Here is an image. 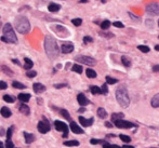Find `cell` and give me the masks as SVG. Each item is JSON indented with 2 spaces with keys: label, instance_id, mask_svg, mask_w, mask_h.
Instances as JSON below:
<instances>
[{
  "label": "cell",
  "instance_id": "32",
  "mask_svg": "<svg viewBox=\"0 0 159 148\" xmlns=\"http://www.w3.org/2000/svg\"><path fill=\"white\" fill-rule=\"evenodd\" d=\"M106 82H107V84H115V83H117L118 81H117V79H115V78H111V77L107 76L106 77Z\"/></svg>",
  "mask_w": 159,
  "mask_h": 148
},
{
  "label": "cell",
  "instance_id": "51",
  "mask_svg": "<svg viewBox=\"0 0 159 148\" xmlns=\"http://www.w3.org/2000/svg\"><path fill=\"white\" fill-rule=\"evenodd\" d=\"M0 134H1V136H3V135H5V129H3V128H1V129H0Z\"/></svg>",
  "mask_w": 159,
  "mask_h": 148
},
{
  "label": "cell",
  "instance_id": "6",
  "mask_svg": "<svg viewBox=\"0 0 159 148\" xmlns=\"http://www.w3.org/2000/svg\"><path fill=\"white\" fill-rule=\"evenodd\" d=\"M54 126H55V129L58 131V132H63L64 134L63 136L64 137H67V134H68V126L64 123V122L60 121V120H56L54 122Z\"/></svg>",
  "mask_w": 159,
  "mask_h": 148
},
{
  "label": "cell",
  "instance_id": "8",
  "mask_svg": "<svg viewBox=\"0 0 159 148\" xmlns=\"http://www.w3.org/2000/svg\"><path fill=\"white\" fill-rule=\"evenodd\" d=\"M146 12L149 15H159V5H157V3H149V5H147Z\"/></svg>",
  "mask_w": 159,
  "mask_h": 148
},
{
  "label": "cell",
  "instance_id": "28",
  "mask_svg": "<svg viewBox=\"0 0 159 148\" xmlns=\"http://www.w3.org/2000/svg\"><path fill=\"white\" fill-rule=\"evenodd\" d=\"M61 115H62L66 120H68V121H71V115H69V112H67L66 109H61Z\"/></svg>",
  "mask_w": 159,
  "mask_h": 148
},
{
  "label": "cell",
  "instance_id": "57",
  "mask_svg": "<svg viewBox=\"0 0 159 148\" xmlns=\"http://www.w3.org/2000/svg\"><path fill=\"white\" fill-rule=\"evenodd\" d=\"M158 25H159V21H158Z\"/></svg>",
  "mask_w": 159,
  "mask_h": 148
},
{
  "label": "cell",
  "instance_id": "37",
  "mask_svg": "<svg viewBox=\"0 0 159 148\" xmlns=\"http://www.w3.org/2000/svg\"><path fill=\"white\" fill-rule=\"evenodd\" d=\"M26 76L28 77V78H35V77L37 76V72H36V70H27Z\"/></svg>",
  "mask_w": 159,
  "mask_h": 148
},
{
  "label": "cell",
  "instance_id": "31",
  "mask_svg": "<svg viewBox=\"0 0 159 148\" xmlns=\"http://www.w3.org/2000/svg\"><path fill=\"white\" fill-rule=\"evenodd\" d=\"M3 101L7 102V103H13L15 99H14V97H12L11 95L5 94V95H3Z\"/></svg>",
  "mask_w": 159,
  "mask_h": 148
},
{
  "label": "cell",
  "instance_id": "43",
  "mask_svg": "<svg viewBox=\"0 0 159 148\" xmlns=\"http://www.w3.org/2000/svg\"><path fill=\"white\" fill-rule=\"evenodd\" d=\"M92 41H93V39L91 38V37L86 36V37L84 38V42L86 43V45H87V43H89V42H92Z\"/></svg>",
  "mask_w": 159,
  "mask_h": 148
},
{
  "label": "cell",
  "instance_id": "10",
  "mask_svg": "<svg viewBox=\"0 0 159 148\" xmlns=\"http://www.w3.org/2000/svg\"><path fill=\"white\" fill-rule=\"evenodd\" d=\"M62 52L64 54H68V53H71L73 51H74V45L71 42H65V43H63L62 45Z\"/></svg>",
  "mask_w": 159,
  "mask_h": 148
},
{
  "label": "cell",
  "instance_id": "25",
  "mask_svg": "<svg viewBox=\"0 0 159 148\" xmlns=\"http://www.w3.org/2000/svg\"><path fill=\"white\" fill-rule=\"evenodd\" d=\"M121 63L124 64L126 67H130L131 66V59L124 55V56H121Z\"/></svg>",
  "mask_w": 159,
  "mask_h": 148
},
{
  "label": "cell",
  "instance_id": "7",
  "mask_svg": "<svg viewBox=\"0 0 159 148\" xmlns=\"http://www.w3.org/2000/svg\"><path fill=\"white\" fill-rule=\"evenodd\" d=\"M37 128H38V131L41 134H46V133H48L49 131H50V124H49V122L47 121L46 118H43L42 121H39Z\"/></svg>",
  "mask_w": 159,
  "mask_h": 148
},
{
  "label": "cell",
  "instance_id": "24",
  "mask_svg": "<svg viewBox=\"0 0 159 148\" xmlns=\"http://www.w3.org/2000/svg\"><path fill=\"white\" fill-rule=\"evenodd\" d=\"M48 9L50 12H58V10L61 9V7L58 5H56V3H51V5H49Z\"/></svg>",
  "mask_w": 159,
  "mask_h": 148
},
{
  "label": "cell",
  "instance_id": "47",
  "mask_svg": "<svg viewBox=\"0 0 159 148\" xmlns=\"http://www.w3.org/2000/svg\"><path fill=\"white\" fill-rule=\"evenodd\" d=\"M54 87L56 88V89H61V88H65L67 87L66 83H60V84H54Z\"/></svg>",
  "mask_w": 159,
  "mask_h": 148
},
{
  "label": "cell",
  "instance_id": "9",
  "mask_svg": "<svg viewBox=\"0 0 159 148\" xmlns=\"http://www.w3.org/2000/svg\"><path fill=\"white\" fill-rule=\"evenodd\" d=\"M115 126H117V128H119V129H130V128L135 126V124H133L132 122H130V121H126V120L120 119V120H117V121L115 122Z\"/></svg>",
  "mask_w": 159,
  "mask_h": 148
},
{
  "label": "cell",
  "instance_id": "54",
  "mask_svg": "<svg viewBox=\"0 0 159 148\" xmlns=\"http://www.w3.org/2000/svg\"><path fill=\"white\" fill-rule=\"evenodd\" d=\"M0 148H5V145H3L2 142H0Z\"/></svg>",
  "mask_w": 159,
  "mask_h": 148
},
{
  "label": "cell",
  "instance_id": "45",
  "mask_svg": "<svg viewBox=\"0 0 159 148\" xmlns=\"http://www.w3.org/2000/svg\"><path fill=\"white\" fill-rule=\"evenodd\" d=\"M102 91H103V93L104 94H106V93H108V89H107V83H105V84L102 85Z\"/></svg>",
  "mask_w": 159,
  "mask_h": 148
},
{
  "label": "cell",
  "instance_id": "26",
  "mask_svg": "<svg viewBox=\"0 0 159 148\" xmlns=\"http://www.w3.org/2000/svg\"><path fill=\"white\" fill-rule=\"evenodd\" d=\"M64 145L69 146V147H74V146H79V142L78 141H65Z\"/></svg>",
  "mask_w": 159,
  "mask_h": 148
},
{
  "label": "cell",
  "instance_id": "48",
  "mask_svg": "<svg viewBox=\"0 0 159 148\" xmlns=\"http://www.w3.org/2000/svg\"><path fill=\"white\" fill-rule=\"evenodd\" d=\"M129 15L132 18V20H134V21H137V22H140V18H137V16H135L134 14H132V13H130L129 12Z\"/></svg>",
  "mask_w": 159,
  "mask_h": 148
},
{
  "label": "cell",
  "instance_id": "22",
  "mask_svg": "<svg viewBox=\"0 0 159 148\" xmlns=\"http://www.w3.org/2000/svg\"><path fill=\"white\" fill-rule=\"evenodd\" d=\"M24 61H25V69H27V70H31V68L34 66V63H33V61H31V58H27L25 57L24 58Z\"/></svg>",
  "mask_w": 159,
  "mask_h": 148
},
{
  "label": "cell",
  "instance_id": "39",
  "mask_svg": "<svg viewBox=\"0 0 159 148\" xmlns=\"http://www.w3.org/2000/svg\"><path fill=\"white\" fill-rule=\"evenodd\" d=\"M5 148H14V144L12 143V141L10 139H7L5 142Z\"/></svg>",
  "mask_w": 159,
  "mask_h": 148
},
{
  "label": "cell",
  "instance_id": "17",
  "mask_svg": "<svg viewBox=\"0 0 159 148\" xmlns=\"http://www.w3.org/2000/svg\"><path fill=\"white\" fill-rule=\"evenodd\" d=\"M20 112H22L23 115H26V116H28L29 115V112H31V109H29V107L27 106L26 104H21V106H20Z\"/></svg>",
  "mask_w": 159,
  "mask_h": 148
},
{
  "label": "cell",
  "instance_id": "56",
  "mask_svg": "<svg viewBox=\"0 0 159 148\" xmlns=\"http://www.w3.org/2000/svg\"><path fill=\"white\" fill-rule=\"evenodd\" d=\"M84 112V108H80L79 110H78V112Z\"/></svg>",
  "mask_w": 159,
  "mask_h": 148
},
{
  "label": "cell",
  "instance_id": "34",
  "mask_svg": "<svg viewBox=\"0 0 159 148\" xmlns=\"http://www.w3.org/2000/svg\"><path fill=\"white\" fill-rule=\"evenodd\" d=\"M119 137H120V139H121L122 142H124V143H130V142H131V139H130V136H128V135L120 134Z\"/></svg>",
  "mask_w": 159,
  "mask_h": 148
},
{
  "label": "cell",
  "instance_id": "13",
  "mask_svg": "<svg viewBox=\"0 0 159 148\" xmlns=\"http://www.w3.org/2000/svg\"><path fill=\"white\" fill-rule=\"evenodd\" d=\"M79 121L81 123V126H90L93 124V121H94V119L93 118H90V119H86L84 117H79Z\"/></svg>",
  "mask_w": 159,
  "mask_h": 148
},
{
  "label": "cell",
  "instance_id": "33",
  "mask_svg": "<svg viewBox=\"0 0 159 148\" xmlns=\"http://www.w3.org/2000/svg\"><path fill=\"white\" fill-rule=\"evenodd\" d=\"M137 49L140 50V51H142L143 53H148V52L150 51V49L147 47V45H139Z\"/></svg>",
  "mask_w": 159,
  "mask_h": 148
},
{
  "label": "cell",
  "instance_id": "11",
  "mask_svg": "<svg viewBox=\"0 0 159 148\" xmlns=\"http://www.w3.org/2000/svg\"><path fill=\"white\" fill-rule=\"evenodd\" d=\"M71 130L75 133V134H82L84 133V130L78 126V124L76 123L75 121H71Z\"/></svg>",
  "mask_w": 159,
  "mask_h": 148
},
{
  "label": "cell",
  "instance_id": "15",
  "mask_svg": "<svg viewBox=\"0 0 159 148\" xmlns=\"http://www.w3.org/2000/svg\"><path fill=\"white\" fill-rule=\"evenodd\" d=\"M0 112H1V116L5 117V118H9V117H11V115H12L11 110H10L8 107H5V106H3V107L1 108Z\"/></svg>",
  "mask_w": 159,
  "mask_h": 148
},
{
  "label": "cell",
  "instance_id": "3",
  "mask_svg": "<svg viewBox=\"0 0 159 148\" xmlns=\"http://www.w3.org/2000/svg\"><path fill=\"white\" fill-rule=\"evenodd\" d=\"M3 36L1 37V40L7 42V43H18V37L15 35L13 30V27L10 25L9 23H7L3 28H2Z\"/></svg>",
  "mask_w": 159,
  "mask_h": 148
},
{
  "label": "cell",
  "instance_id": "44",
  "mask_svg": "<svg viewBox=\"0 0 159 148\" xmlns=\"http://www.w3.org/2000/svg\"><path fill=\"white\" fill-rule=\"evenodd\" d=\"M90 143L91 144H93V145H96V144H99V143H105V142H103V141H99V139H92L91 141H90Z\"/></svg>",
  "mask_w": 159,
  "mask_h": 148
},
{
  "label": "cell",
  "instance_id": "53",
  "mask_svg": "<svg viewBox=\"0 0 159 148\" xmlns=\"http://www.w3.org/2000/svg\"><path fill=\"white\" fill-rule=\"evenodd\" d=\"M105 126H108V128H111V126H113V124H111V123H109V122H106Z\"/></svg>",
  "mask_w": 159,
  "mask_h": 148
},
{
  "label": "cell",
  "instance_id": "21",
  "mask_svg": "<svg viewBox=\"0 0 159 148\" xmlns=\"http://www.w3.org/2000/svg\"><path fill=\"white\" fill-rule=\"evenodd\" d=\"M90 91H91V93L92 94H102L103 93V91H102L101 88H99V87H96V85H91L90 87Z\"/></svg>",
  "mask_w": 159,
  "mask_h": 148
},
{
  "label": "cell",
  "instance_id": "52",
  "mask_svg": "<svg viewBox=\"0 0 159 148\" xmlns=\"http://www.w3.org/2000/svg\"><path fill=\"white\" fill-rule=\"evenodd\" d=\"M122 148H135L134 146H129V145H124Z\"/></svg>",
  "mask_w": 159,
  "mask_h": 148
},
{
  "label": "cell",
  "instance_id": "4",
  "mask_svg": "<svg viewBox=\"0 0 159 148\" xmlns=\"http://www.w3.org/2000/svg\"><path fill=\"white\" fill-rule=\"evenodd\" d=\"M14 23H15V28L20 34H27L31 29L29 21L25 16H18Z\"/></svg>",
  "mask_w": 159,
  "mask_h": 148
},
{
  "label": "cell",
  "instance_id": "38",
  "mask_svg": "<svg viewBox=\"0 0 159 148\" xmlns=\"http://www.w3.org/2000/svg\"><path fill=\"white\" fill-rule=\"evenodd\" d=\"M71 23H73L75 26H80V25L82 24V20H81V18H74V20L71 21Z\"/></svg>",
  "mask_w": 159,
  "mask_h": 148
},
{
  "label": "cell",
  "instance_id": "30",
  "mask_svg": "<svg viewBox=\"0 0 159 148\" xmlns=\"http://www.w3.org/2000/svg\"><path fill=\"white\" fill-rule=\"evenodd\" d=\"M12 85H13V88H15V89H20V90H23V89H25V88H26V87L23 84V83L18 82V81H13Z\"/></svg>",
  "mask_w": 159,
  "mask_h": 148
},
{
  "label": "cell",
  "instance_id": "40",
  "mask_svg": "<svg viewBox=\"0 0 159 148\" xmlns=\"http://www.w3.org/2000/svg\"><path fill=\"white\" fill-rule=\"evenodd\" d=\"M103 148H121V147H119L118 145H109V144L107 143H104L103 144Z\"/></svg>",
  "mask_w": 159,
  "mask_h": 148
},
{
  "label": "cell",
  "instance_id": "35",
  "mask_svg": "<svg viewBox=\"0 0 159 148\" xmlns=\"http://www.w3.org/2000/svg\"><path fill=\"white\" fill-rule=\"evenodd\" d=\"M109 26H111V22H109V21H104V22L101 24L102 29H108Z\"/></svg>",
  "mask_w": 159,
  "mask_h": 148
},
{
  "label": "cell",
  "instance_id": "18",
  "mask_svg": "<svg viewBox=\"0 0 159 148\" xmlns=\"http://www.w3.org/2000/svg\"><path fill=\"white\" fill-rule=\"evenodd\" d=\"M150 104H152V106H153L154 108H158L159 107V93H157V94L155 95L154 97L152 99Z\"/></svg>",
  "mask_w": 159,
  "mask_h": 148
},
{
  "label": "cell",
  "instance_id": "19",
  "mask_svg": "<svg viewBox=\"0 0 159 148\" xmlns=\"http://www.w3.org/2000/svg\"><path fill=\"white\" fill-rule=\"evenodd\" d=\"M124 117V115L122 114V112H115V114H113V115H111V121L116 122L117 120L122 119Z\"/></svg>",
  "mask_w": 159,
  "mask_h": 148
},
{
  "label": "cell",
  "instance_id": "36",
  "mask_svg": "<svg viewBox=\"0 0 159 148\" xmlns=\"http://www.w3.org/2000/svg\"><path fill=\"white\" fill-rule=\"evenodd\" d=\"M1 68H2V72H5V74H7V75H10V76H12V75H13V72H11V70H10V68H8L5 65H2Z\"/></svg>",
  "mask_w": 159,
  "mask_h": 148
},
{
  "label": "cell",
  "instance_id": "2",
  "mask_svg": "<svg viewBox=\"0 0 159 148\" xmlns=\"http://www.w3.org/2000/svg\"><path fill=\"white\" fill-rule=\"evenodd\" d=\"M116 99L121 107L127 108L130 105V97L126 87H119L116 90Z\"/></svg>",
  "mask_w": 159,
  "mask_h": 148
},
{
  "label": "cell",
  "instance_id": "49",
  "mask_svg": "<svg viewBox=\"0 0 159 148\" xmlns=\"http://www.w3.org/2000/svg\"><path fill=\"white\" fill-rule=\"evenodd\" d=\"M153 72H159V65H155L153 67Z\"/></svg>",
  "mask_w": 159,
  "mask_h": 148
},
{
  "label": "cell",
  "instance_id": "29",
  "mask_svg": "<svg viewBox=\"0 0 159 148\" xmlns=\"http://www.w3.org/2000/svg\"><path fill=\"white\" fill-rule=\"evenodd\" d=\"M82 66L81 65H78V64H75V65H73V72H77V74H81L82 72Z\"/></svg>",
  "mask_w": 159,
  "mask_h": 148
},
{
  "label": "cell",
  "instance_id": "12",
  "mask_svg": "<svg viewBox=\"0 0 159 148\" xmlns=\"http://www.w3.org/2000/svg\"><path fill=\"white\" fill-rule=\"evenodd\" d=\"M77 101H78V104H79L80 106H87L89 104L88 99L82 93H79V94L77 95Z\"/></svg>",
  "mask_w": 159,
  "mask_h": 148
},
{
  "label": "cell",
  "instance_id": "55",
  "mask_svg": "<svg viewBox=\"0 0 159 148\" xmlns=\"http://www.w3.org/2000/svg\"><path fill=\"white\" fill-rule=\"evenodd\" d=\"M155 50H156V51H159V45H155Z\"/></svg>",
  "mask_w": 159,
  "mask_h": 148
},
{
  "label": "cell",
  "instance_id": "16",
  "mask_svg": "<svg viewBox=\"0 0 159 148\" xmlns=\"http://www.w3.org/2000/svg\"><path fill=\"white\" fill-rule=\"evenodd\" d=\"M24 137H25V142L26 144H31L33 143L34 141H35V135L34 134H31V133H26V132H24Z\"/></svg>",
  "mask_w": 159,
  "mask_h": 148
},
{
  "label": "cell",
  "instance_id": "23",
  "mask_svg": "<svg viewBox=\"0 0 159 148\" xmlns=\"http://www.w3.org/2000/svg\"><path fill=\"white\" fill-rule=\"evenodd\" d=\"M97 116L100 117L101 119H105L106 117H107V112H106V110L104 109V108H99L97 109Z\"/></svg>",
  "mask_w": 159,
  "mask_h": 148
},
{
  "label": "cell",
  "instance_id": "46",
  "mask_svg": "<svg viewBox=\"0 0 159 148\" xmlns=\"http://www.w3.org/2000/svg\"><path fill=\"white\" fill-rule=\"evenodd\" d=\"M7 87H8V85H7V83H5V81H0V89H1V90H5Z\"/></svg>",
  "mask_w": 159,
  "mask_h": 148
},
{
  "label": "cell",
  "instance_id": "41",
  "mask_svg": "<svg viewBox=\"0 0 159 148\" xmlns=\"http://www.w3.org/2000/svg\"><path fill=\"white\" fill-rule=\"evenodd\" d=\"M12 132H13V126L9 128V130H8V132H7V139H11V137H12Z\"/></svg>",
  "mask_w": 159,
  "mask_h": 148
},
{
  "label": "cell",
  "instance_id": "5",
  "mask_svg": "<svg viewBox=\"0 0 159 148\" xmlns=\"http://www.w3.org/2000/svg\"><path fill=\"white\" fill-rule=\"evenodd\" d=\"M77 62L82 64H86V65H89V66H93L96 64V61L93 57H90V56H86V55H78L76 56L75 58Z\"/></svg>",
  "mask_w": 159,
  "mask_h": 148
},
{
  "label": "cell",
  "instance_id": "20",
  "mask_svg": "<svg viewBox=\"0 0 159 148\" xmlns=\"http://www.w3.org/2000/svg\"><path fill=\"white\" fill-rule=\"evenodd\" d=\"M18 99L23 102V103H26L31 99V94H26V93H21L18 94Z\"/></svg>",
  "mask_w": 159,
  "mask_h": 148
},
{
  "label": "cell",
  "instance_id": "1",
  "mask_svg": "<svg viewBox=\"0 0 159 148\" xmlns=\"http://www.w3.org/2000/svg\"><path fill=\"white\" fill-rule=\"evenodd\" d=\"M44 50L50 59H55L60 54V48L56 40L51 36H46L44 38Z\"/></svg>",
  "mask_w": 159,
  "mask_h": 148
},
{
  "label": "cell",
  "instance_id": "27",
  "mask_svg": "<svg viewBox=\"0 0 159 148\" xmlns=\"http://www.w3.org/2000/svg\"><path fill=\"white\" fill-rule=\"evenodd\" d=\"M86 74H87V77L90 78V79H94V78H96V76H97L96 72H94L93 69H87Z\"/></svg>",
  "mask_w": 159,
  "mask_h": 148
},
{
  "label": "cell",
  "instance_id": "50",
  "mask_svg": "<svg viewBox=\"0 0 159 148\" xmlns=\"http://www.w3.org/2000/svg\"><path fill=\"white\" fill-rule=\"evenodd\" d=\"M12 62H13L14 64H18V65H21V63H20V61H18V59H16V58H14V59H12Z\"/></svg>",
  "mask_w": 159,
  "mask_h": 148
},
{
  "label": "cell",
  "instance_id": "42",
  "mask_svg": "<svg viewBox=\"0 0 159 148\" xmlns=\"http://www.w3.org/2000/svg\"><path fill=\"white\" fill-rule=\"evenodd\" d=\"M113 25H114L115 27H117V28H122V27H124V24H122V23H120V22H114L113 23Z\"/></svg>",
  "mask_w": 159,
  "mask_h": 148
},
{
  "label": "cell",
  "instance_id": "14",
  "mask_svg": "<svg viewBox=\"0 0 159 148\" xmlns=\"http://www.w3.org/2000/svg\"><path fill=\"white\" fill-rule=\"evenodd\" d=\"M33 89H34V91H35V93H41V92H44L46 91V87H44L43 84H41V83H34V85H33Z\"/></svg>",
  "mask_w": 159,
  "mask_h": 148
}]
</instances>
